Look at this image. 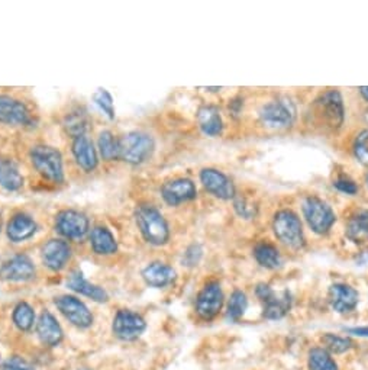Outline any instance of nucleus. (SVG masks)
Returning a JSON list of instances; mask_svg holds the SVG:
<instances>
[{
  "instance_id": "obj_1",
  "label": "nucleus",
  "mask_w": 368,
  "mask_h": 370,
  "mask_svg": "<svg viewBox=\"0 0 368 370\" xmlns=\"http://www.w3.org/2000/svg\"><path fill=\"white\" fill-rule=\"evenodd\" d=\"M141 234L152 246H164L170 239L167 221L159 209L152 205H142L135 213Z\"/></svg>"
},
{
  "instance_id": "obj_2",
  "label": "nucleus",
  "mask_w": 368,
  "mask_h": 370,
  "mask_svg": "<svg viewBox=\"0 0 368 370\" xmlns=\"http://www.w3.org/2000/svg\"><path fill=\"white\" fill-rule=\"evenodd\" d=\"M31 160L34 167L52 183L64 182L62 157L58 150L49 145H36L31 150Z\"/></svg>"
},
{
  "instance_id": "obj_3",
  "label": "nucleus",
  "mask_w": 368,
  "mask_h": 370,
  "mask_svg": "<svg viewBox=\"0 0 368 370\" xmlns=\"http://www.w3.org/2000/svg\"><path fill=\"white\" fill-rule=\"evenodd\" d=\"M273 230L275 237H277L284 246L293 250H299L303 247L305 239H303V230H301V222L292 210L284 209L275 214Z\"/></svg>"
},
{
  "instance_id": "obj_4",
  "label": "nucleus",
  "mask_w": 368,
  "mask_h": 370,
  "mask_svg": "<svg viewBox=\"0 0 368 370\" xmlns=\"http://www.w3.org/2000/svg\"><path fill=\"white\" fill-rule=\"evenodd\" d=\"M154 140L143 132H129L119 140V157L129 164H141L151 157Z\"/></svg>"
},
{
  "instance_id": "obj_5",
  "label": "nucleus",
  "mask_w": 368,
  "mask_h": 370,
  "mask_svg": "<svg viewBox=\"0 0 368 370\" xmlns=\"http://www.w3.org/2000/svg\"><path fill=\"white\" fill-rule=\"evenodd\" d=\"M303 215L309 227L317 234H326L336 221L334 210L317 196H309L303 201Z\"/></svg>"
},
{
  "instance_id": "obj_6",
  "label": "nucleus",
  "mask_w": 368,
  "mask_h": 370,
  "mask_svg": "<svg viewBox=\"0 0 368 370\" xmlns=\"http://www.w3.org/2000/svg\"><path fill=\"white\" fill-rule=\"evenodd\" d=\"M260 118L262 124L273 129L290 127L296 118L295 103L287 98L273 100L261 108Z\"/></svg>"
},
{
  "instance_id": "obj_7",
  "label": "nucleus",
  "mask_w": 368,
  "mask_h": 370,
  "mask_svg": "<svg viewBox=\"0 0 368 370\" xmlns=\"http://www.w3.org/2000/svg\"><path fill=\"white\" fill-rule=\"evenodd\" d=\"M257 296L264 303L262 315L267 320H280L290 311L292 308V295L288 290H283L280 294H274L273 289L266 285L260 283L255 289Z\"/></svg>"
},
{
  "instance_id": "obj_8",
  "label": "nucleus",
  "mask_w": 368,
  "mask_h": 370,
  "mask_svg": "<svg viewBox=\"0 0 368 370\" xmlns=\"http://www.w3.org/2000/svg\"><path fill=\"white\" fill-rule=\"evenodd\" d=\"M56 228L65 239L80 241L89 232V219L78 210L65 209L57 215Z\"/></svg>"
},
{
  "instance_id": "obj_9",
  "label": "nucleus",
  "mask_w": 368,
  "mask_h": 370,
  "mask_svg": "<svg viewBox=\"0 0 368 370\" xmlns=\"http://www.w3.org/2000/svg\"><path fill=\"white\" fill-rule=\"evenodd\" d=\"M223 305V292L219 282H209L196 301V312L202 320H214Z\"/></svg>"
},
{
  "instance_id": "obj_10",
  "label": "nucleus",
  "mask_w": 368,
  "mask_h": 370,
  "mask_svg": "<svg viewBox=\"0 0 368 370\" xmlns=\"http://www.w3.org/2000/svg\"><path fill=\"white\" fill-rule=\"evenodd\" d=\"M146 321L141 315L129 309H121L113 320V334L124 341H133L146 331Z\"/></svg>"
},
{
  "instance_id": "obj_11",
  "label": "nucleus",
  "mask_w": 368,
  "mask_h": 370,
  "mask_svg": "<svg viewBox=\"0 0 368 370\" xmlns=\"http://www.w3.org/2000/svg\"><path fill=\"white\" fill-rule=\"evenodd\" d=\"M56 305L65 318L78 328H89L93 324V315L80 299L64 295L56 299Z\"/></svg>"
},
{
  "instance_id": "obj_12",
  "label": "nucleus",
  "mask_w": 368,
  "mask_h": 370,
  "mask_svg": "<svg viewBox=\"0 0 368 370\" xmlns=\"http://www.w3.org/2000/svg\"><path fill=\"white\" fill-rule=\"evenodd\" d=\"M317 108L321 118L332 128L341 127L344 122V103L339 91L327 90L317 100Z\"/></svg>"
},
{
  "instance_id": "obj_13",
  "label": "nucleus",
  "mask_w": 368,
  "mask_h": 370,
  "mask_svg": "<svg viewBox=\"0 0 368 370\" xmlns=\"http://www.w3.org/2000/svg\"><path fill=\"white\" fill-rule=\"evenodd\" d=\"M35 276V266L32 260L25 256H13L10 260L2 264L0 268V277L8 282H26Z\"/></svg>"
},
{
  "instance_id": "obj_14",
  "label": "nucleus",
  "mask_w": 368,
  "mask_h": 370,
  "mask_svg": "<svg viewBox=\"0 0 368 370\" xmlns=\"http://www.w3.org/2000/svg\"><path fill=\"white\" fill-rule=\"evenodd\" d=\"M200 180L206 191L215 195L219 199L228 201L235 197V186L232 180L215 168H205L200 173Z\"/></svg>"
},
{
  "instance_id": "obj_15",
  "label": "nucleus",
  "mask_w": 368,
  "mask_h": 370,
  "mask_svg": "<svg viewBox=\"0 0 368 370\" xmlns=\"http://www.w3.org/2000/svg\"><path fill=\"white\" fill-rule=\"evenodd\" d=\"M161 195L168 205L176 206L183 202L193 201L197 195V189L190 179H174L163 184Z\"/></svg>"
},
{
  "instance_id": "obj_16",
  "label": "nucleus",
  "mask_w": 368,
  "mask_h": 370,
  "mask_svg": "<svg viewBox=\"0 0 368 370\" xmlns=\"http://www.w3.org/2000/svg\"><path fill=\"white\" fill-rule=\"evenodd\" d=\"M0 122L6 125H30L31 113L25 105L9 96H0Z\"/></svg>"
},
{
  "instance_id": "obj_17",
  "label": "nucleus",
  "mask_w": 368,
  "mask_h": 370,
  "mask_svg": "<svg viewBox=\"0 0 368 370\" xmlns=\"http://www.w3.org/2000/svg\"><path fill=\"white\" fill-rule=\"evenodd\" d=\"M71 257V248L69 243L62 240H49L43 247V261L49 270L58 272L65 268Z\"/></svg>"
},
{
  "instance_id": "obj_18",
  "label": "nucleus",
  "mask_w": 368,
  "mask_h": 370,
  "mask_svg": "<svg viewBox=\"0 0 368 370\" xmlns=\"http://www.w3.org/2000/svg\"><path fill=\"white\" fill-rule=\"evenodd\" d=\"M358 298L357 290L349 285L335 283L330 287V303L339 314H345L356 308L358 305Z\"/></svg>"
},
{
  "instance_id": "obj_19",
  "label": "nucleus",
  "mask_w": 368,
  "mask_h": 370,
  "mask_svg": "<svg viewBox=\"0 0 368 370\" xmlns=\"http://www.w3.org/2000/svg\"><path fill=\"white\" fill-rule=\"evenodd\" d=\"M36 333H38L39 340L43 341V345L48 347H54L60 345L62 340L61 325L56 320V316L49 311H44L41 316H39L38 324H36Z\"/></svg>"
},
{
  "instance_id": "obj_20",
  "label": "nucleus",
  "mask_w": 368,
  "mask_h": 370,
  "mask_svg": "<svg viewBox=\"0 0 368 370\" xmlns=\"http://www.w3.org/2000/svg\"><path fill=\"white\" fill-rule=\"evenodd\" d=\"M71 150L77 164L84 171H93L97 167V153L93 142L89 140V137H76L71 145Z\"/></svg>"
},
{
  "instance_id": "obj_21",
  "label": "nucleus",
  "mask_w": 368,
  "mask_h": 370,
  "mask_svg": "<svg viewBox=\"0 0 368 370\" xmlns=\"http://www.w3.org/2000/svg\"><path fill=\"white\" fill-rule=\"evenodd\" d=\"M143 281L152 287H165L176 281V272L164 263H151L142 270Z\"/></svg>"
},
{
  "instance_id": "obj_22",
  "label": "nucleus",
  "mask_w": 368,
  "mask_h": 370,
  "mask_svg": "<svg viewBox=\"0 0 368 370\" xmlns=\"http://www.w3.org/2000/svg\"><path fill=\"white\" fill-rule=\"evenodd\" d=\"M35 232H36V224L30 215L18 214L8 224V237L13 243L28 240Z\"/></svg>"
},
{
  "instance_id": "obj_23",
  "label": "nucleus",
  "mask_w": 368,
  "mask_h": 370,
  "mask_svg": "<svg viewBox=\"0 0 368 370\" xmlns=\"http://www.w3.org/2000/svg\"><path fill=\"white\" fill-rule=\"evenodd\" d=\"M67 285L70 289L74 290V292L89 296L96 302H106L109 299L106 290H103L102 287L86 281L84 276L80 272H73L69 277Z\"/></svg>"
},
{
  "instance_id": "obj_24",
  "label": "nucleus",
  "mask_w": 368,
  "mask_h": 370,
  "mask_svg": "<svg viewBox=\"0 0 368 370\" xmlns=\"http://www.w3.org/2000/svg\"><path fill=\"white\" fill-rule=\"evenodd\" d=\"M197 122H199L200 129L203 134L209 137H218L223 131V122L218 108L215 107H202L197 112Z\"/></svg>"
},
{
  "instance_id": "obj_25",
  "label": "nucleus",
  "mask_w": 368,
  "mask_h": 370,
  "mask_svg": "<svg viewBox=\"0 0 368 370\" xmlns=\"http://www.w3.org/2000/svg\"><path fill=\"white\" fill-rule=\"evenodd\" d=\"M90 244L95 253L102 256H109L116 253L117 243L113 234L104 227H95L90 232Z\"/></svg>"
},
{
  "instance_id": "obj_26",
  "label": "nucleus",
  "mask_w": 368,
  "mask_h": 370,
  "mask_svg": "<svg viewBox=\"0 0 368 370\" xmlns=\"http://www.w3.org/2000/svg\"><path fill=\"white\" fill-rule=\"evenodd\" d=\"M0 186L9 192L19 191L23 186V177L15 163L0 158Z\"/></svg>"
},
{
  "instance_id": "obj_27",
  "label": "nucleus",
  "mask_w": 368,
  "mask_h": 370,
  "mask_svg": "<svg viewBox=\"0 0 368 370\" xmlns=\"http://www.w3.org/2000/svg\"><path fill=\"white\" fill-rule=\"evenodd\" d=\"M347 237L356 244L368 241V209L360 210L348 221Z\"/></svg>"
},
{
  "instance_id": "obj_28",
  "label": "nucleus",
  "mask_w": 368,
  "mask_h": 370,
  "mask_svg": "<svg viewBox=\"0 0 368 370\" xmlns=\"http://www.w3.org/2000/svg\"><path fill=\"white\" fill-rule=\"evenodd\" d=\"M254 257L260 263V266L266 269H277L281 264L279 250L268 243L257 244L254 248Z\"/></svg>"
},
{
  "instance_id": "obj_29",
  "label": "nucleus",
  "mask_w": 368,
  "mask_h": 370,
  "mask_svg": "<svg viewBox=\"0 0 368 370\" xmlns=\"http://www.w3.org/2000/svg\"><path fill=\"white\" fill-rule=\"evenodd\" d=\"M64 125H65V129H67L69 134L73 135V138L86 135V132L89 129V116L82 109L73 111L71 113L65 116Z\"/></svg>"
},
{
  "instance_id": "obj_30",
  "label": "nucleus",
  "mask_w": 368,
  "mask_h": 370,
  "mask_svg": "<svg viewBox=\"0 0 368 370\" xmlns=\"http://www.w3.org/2000/svg\"><path fill=\"white\" fill-rule=\"evenodd\" d=\"M12 318L21 331H30L35 323V312L30 303L19 302L15 309H13Z\"/></svg>"
},
{
  "instance_id": "obj_31",
  "label": "nucleus",
  "mask_w": 368,
  "mask_h": 370,
  "mask_svg": "<svg viewBox=\"0 0 368 370\" xmlns=\"http://www.w3.org/2000/svg\"><path fill=\"white\" fill-rule=\"evenodd\" d=\"M99 151L103 160L112 162L115 158H119V141H117L112 132L103 131L99 137Z\"/></svg>"
},
{
  "instance_id": "obj_32",
  "label": "nucleus",
  "mask_w": 368,
  "mask_h": 370,
  "mask_svg": "<svg viewBox=\"0 0 368 370\" xmlns=\"http://www.w3.org/2000/svg\"><path fill=\"white\" fill-rule=\"evenodd\" d=\"M310 370H338L335 360L325 349H313L309 353Z\"/></svg>"
},
{
  "instance_id": "obj_33",
  "label": "nucleus",
  "mask_w": 368,
  "mask_h": 370,
  "mask_svg": "<svg viewBox=\"0 0 368 370\" xmlns=\"http://www.w3.org/2000/svg\"><path fill=\"white\" fill-rule=\"evenodd\" d=\"M248 307V299L241 290H235L228 302V316L232 321H240Z\"/></svg>"
},
{
  "instance_id": "obj_34",
  "label": "nucleus",
  "mask_w": 368,
  "mask_h": 370,
  "mask_svg": "<svg viewBox=\"0 0 368 370\" xmlns=\"http://www.w3.org/2000/svg\"><path fill=\"white\" fill-rule=\"evenodd\" d=\"M322 342L325 345V347L335 353V354H341L345 353L352 347V341L347 337H339L335 334H325L322 337Z\"/></svg>"
},
{
  "instance_id": "obj_35",
  "label": "nucleus",
  "mask_w": 368,
  "mask_h": 370,
  "mask_svg": "<svg viewBox=\"0 0 368 370\" xmlns=\"http://www.w3.org/2000/svg\"><path fill=\"white\" fill-rule=\"evenodd\" d=\"M93 100L97 107L103 111V113L106 115L109 120H115V107H113V99L108 90L104 89H97L93 95Z\"/></svg>"
},
{
  "instance_id": "obj_36",
  "label": "nucleus",
  "mask_w": 368,
  "mask_h": 370,
  "mask_svg": "<svg viewBox=\"0 0 368 370\" xmlns=\"http://www.w3.org/2000/svg\"><path fill=\"white\" fill-rule=\"evenodd\" d=\"M354 153L363 164L368 166V129L363 131L354 142Z\"/></svg>"
},
{
  "instance_id": "obj_37",
  "label": "nucleus",
  "mask_w": 368,
  "mask_h": 370,
  "mask_svg": "<svg viewBox=\"0 0 368 370\" xmlns=\"http://www.w3.org/2000/svg\"><path fill=\"white\" fill-rule=\"evenodd\" d=\"M233 199H235V202H233L235 210L238 213L240 217H242L245 219H251L255 217V214H257L255 205H253L251 202H248L242 196H235Z\"/></svg>"
},
{
  "instance_id": "obj_38",
  "label": "nucleus",
  "mask_w": 368,
  "mask_h": 370,
  "mask_svg": "<svg viewBox=\"0 0 368 370\" xmlns=\"http://www.w3.org/2000/svg\"><path fill=\"white\" fill-rule=\"evenodd\" d=\"M202 254H203L202 247L197 246V244H193L186 250V253H184L183 264H186V266H189V268H193L200 261Z\"/></svg>"
},
{
  "instance_id": "obj_39",
  "label": "nucleus",
  "mask_w": 368,
  "mask_h": 370,
  "mask_svg": "<svg viewBox=\"0 0 368 370\" xmlns=\"http://www.w3.org/2000/svg\"><path fill=\"white\" fill-rule=\"evenodd\" d=\"M2 370H34V369L26 360L18 358V356H13V358H10L3 363Z\"/></svg>"
},
{
  "instance_id": "obj_40",
  "label": "nucleus",
  "mask_w": 368,
  "mask_h": 370,
  "mask_svg": "<svg viewBox=\"0 0 368 370\" xmlns=\"http://www.w3.org/2000/svg\"><path fill=\"white\" fill-rule=\"evenodd\" d=\"M334 186L343 193H347V195H356L358 192V186L356 183H354L352 180L349 179H345V177H341L338 180L334 182Z\"/></svg>"
},
{
  "instance_id": "obj_41",
  "label": "nucleus",
  "mask_w": 368,
  "mask_h": 370,
  "mask_svg": "<svg viewBox=\"0 0 368 370\" xmlns=\"http://www.w3.org/2000/svg\"><path fill=\"white\" fill-rule=\"evenodd\" d=\"M347 333L360 336V337H368V327H357V328H348Z\"/></svg>"
},
{
  "instance_id": "obj_42",
  "label": "nucleus",
  "mask_w": 368,
  "mask_h": 370,
  "mask_svg": "<svg viewBox=\"0 0 368 370\" xmlns=\"http://www.w3.org/2000/svg\"><path fill=\"white\" fill-rule=\"evenodd\" d=\"M360 94L363 95V98H364L365 100H368V87H367V86L360 87Z\"/></svg>"
},
{
  "instance_id": "obj_43",
  "label": "nucleus",
  "mask_w": 368,
  "mask_h": 370,
  "mask_svg": "<svg viewBox=\"0 0 368 370\" xmlns=\"http://www.w3.org/2000/svg\"><path fill=\"white\" fill-rule=\"evenodd\" d=\"M0 227H2V213H0Z\"/></svg>"
},
{
  "instance_id": "obj_44",
  "label": "nucleus",
  "mask_w": 368,
  "mask_h": 370,
  "mask_svg": "<svg viewBox=\"0 0 368 370\" xmlns=\"http://www.w3.org/2000/svg\"><path fill=\"white\" fill-rule=\"evenodd\" d=\"M365 182H367V186H368V175H367V177H365Z\"/></svg>"
}]
</instances>
